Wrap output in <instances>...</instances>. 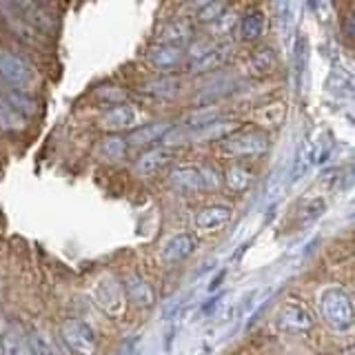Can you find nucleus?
I'll return each instance as SVG.
<instances>
[{
	"label": "nucleus",
	"mask_w": 355,
	"mask_h": 355,
	"mask_svg": "<svg viewBox=\"0 0 355 355\" xmlns=\"http://www.w3.org/2000/svg\"><path fill=\"white\" fill-rule=\"evenodd\" d=\"M320 309L322 315L333 329L344 331L353 324V302L351 295L342 286H331L320 295Z\"/></svg>",
	"instance_id": "f257e3e1"
},
{
	"label": "nucleus",
	"mask_w": 355,
	"mask_h": 355,
	"mask_svg": "<svg viewBox=\"0 0 355 355\" xmlns=\"http://www.w3.org/2000/svg\"><path fill=\"white\" fill-rule=\"evenodd\" d=\"M0 76L11 87L20 89L22 94H27L29 89L38 85V71L27 58H22L18 53L0 51Z\"/></svg>",
	"instance_id": "f03ea898"
},
{
	"label": "nucleus",
	"mask_w": 355,
	"mask_h": 355,
	"mask_svg": "<svg viewBox=\"0 0 355 355\" xmlns=\"http://www.w3.org/2000/svg\"><path fill=\"white\" fill-rule=\"evenodd\" d=\"M169 182L178 191H205V189H216L220 184V173L216 166L209 164L178 166L169 173Z\"/></svg>",
	"instance_id": "7ed1b4c3"
},
{
	"label": "nucleus",
	"mask_w": 355,
	"mask_h": 355,
	"mask_svg": "<svg viewBox=\"0 0 355 355\" xmlns=\"http://www.w3.org/2000/svg\"><path fill=\"white\" fill-rule=\"evenodd\" d=\"M229 58H231L229 44L198 42L191 47V53H189V71H193V73L216 71L220 67H225Z\"/></svg>",
	"instance_id": "20e7f679"
},
{
	"label": "nucleus",
	"mask_w": 355,
	"mask_h": 355,
	"mask_svg": "<svg viewBox=\"0 0 355 355\" xmlns=\"http://www.w3.org/2000/svg\"><path fill=\"white\" fill-rule=\"evenodd\" d=\"M269 149V136L264 131L249 129V131H236L225 138V151L238 158H255Z\"/></svg>",
	"instance_id": "39448f33"
},
{
	"label": "nucleus",
	"mask_w": 355,
	"mask_h": 355,
	"mask_svg": "<svg viewBox=\"0 0 355 355\" xmlns=\"http://www.w3.org/2000/svg\"><path fill=\"white\" fill-rule=\"evenodd\" d=\"M60 338L64 347L73 355H94L98 349V340L94 329L80 320H67L60 327Z\"/></svg>",
	"instance_id": "423d86ee"
},
{
	"label": "nucleus",
	"mask_w": 355,
	"mask_h": 355,
	"mask_svg": "<svg viewBox=\"0 0 355 355\" xmlns=\"http://www.w3.org/2000/svg\"><path fill=\"white\" fill-rule=\"evenodd\" d=\"M94 302L100 311H105L109 315H118L125 309V291H122V284L114 275H103L96 280Z\"/></svg>",
	"instance_id": "0eeeda50"
},
{
	"label": "nucleus",
	"mask_w": 355,
	"mask_h": 355,
	"mask_svg": "<svg viewBox=\"0 0 355 355\" xmlns=\"http://www.w3.org/2000/svg\"><path fill=\"white\" fill-rule=\"evenodd\" d=\"M277 324L286 333H304L313 329L315 320L306 304L297 302V300H288V302L282 304L280 313H277Z\"/></svg>",
	"instance_id": "6e6552de"
},
{
	"label": "nucleus",
	"mask_w": 355,
	"mask_h": 355,
	"mask_svg": "<svg viewBox=\"0 0 355 355\" xmlns=\"http://www.w3.org/2000/svg\"><path fill=\"white\" fill-rule=\"evenodd\" d=\"M198 249V238L196 233L191 231H180L171 236L169 240L164 242L162 247V260L166 264H175V262H182L187 258H191Z\"/></svg>",
	"instance_id": "1a4fd4ad"
},
{
	"label": "nucleus",
	"mask_w": 355,
	"mask_h": 355,
	"mask_svg": "<svg viewBox=\"0 0 355 355\" xmlns=\"http://www.w3.org/2000/svg\"><path fill=\"white\" fill-rule=\"evenodd\" d=\"M233 218V209L227 207V205H211V207H205L202 211H198L196 216V229L200 233H216V231H222Z\"/></svg>",
	"instance_id": "9d476101"
},
{
	"label": "nucleus",
	"mask_w": 355,
	"mask_h": 355,
	"mask_svg": "<svg viewBox=\"0 0 355 355\" xmlns=\"http://www.w3.org/2000/svg\"><path fill=\"white\" fill-rule=\"evenodd\" d=\"M122 291L129 297V302L136 306H153L155 304V291L149 280L142 273H129L122 282Z\"/></svg>",
	"instance_id": "9b49d317"
},
{
	"label": "nucleus",
	"mask_w": 355,
	"mask_h": 355,
	"mask_svg": "<svg viewBox=\"0 0 355 355\" xmlns=\"http://www.w3.org/2000/svg\"><path fill=\"white\" fill-rule=\"evenodd\" d=\"M173 129V125L169 120H160V122H149V125H142L138 129H133L127 140L129 144H133V147H149V144L158 142L160 138L169 136Z\"/></svg>",
	"instance_id": "f8f14e48"
},
{
	"label": "nucleus",
	"mask_w": 355,
	"mask_h": 355,
	"mask_svg": "<svg viewBox=\"0 0 355 355\" xmlns=\"http://www.w3.org/2000/svg\"><path fill=\"white\" fill-rule=\"evenodd\" d=\"M0 14H3L5 25L16 33V38H18V40L29 42V44L38 42V31L33 29V27L29 25V22L18 14L16 7H14V3H5V5H0Z\"/></svg>",
	"instance_id": "ddd939ff"
},
{
	"label": "nucleus",
	"mask_w": 355,
	"mask_h": 355,
	"mask_svg": "<svg viewBox=\"0 0 355 355\" xmlns=\"http://www.w3.org/2000/svg\"><path fill=\"white\" fill-rule=\"evenodd\" d=\"M133 107L127 103H118V105H111L103 116H100V127L105 131H122V129H129L133 125Z\"/></svg>",
	"instance_id": "4468645a"
},
{
	"label": "nucleus",
	"mask_w": 355,
	"mask_h": 355,
	"mask_svg": "<svg viewBox=\"0 0 355 355\" xmlns=\"http://www.w3.org/2000/svg\"><path fill=\"white\" fill-rule=\"evenodd\" d=\"M14 7H16L18 14L25 18L38 33L40 31H49L53 27V18H51V14L42 5H36V3H14Z\"/></svg>",
	"instance_id": "2eb2a0df"
},
{
	"label": "nucleus",
	"mask_w": 355,
	"mask_h": 355,
	"mask_svg": "<svg viewBox=\"0 0 355 355\" xmlns=\"http://www.w3.org/2000/svg\"><path fill=\"white\" fill-rule=\"evenodd\" d=\"M171 158H173V153L169 149H151L136 162V173L142 175V178L155 175L171 162Z\"/></svg>",
	"instance_id": "dca6fc26"
},
{
	"label": "nucleus",
	"mask_w": 355,
	"mask_h": 355,
	"mask_svg": "<svg viewBox=\"0 0 355 355\" xmlns=\"http://www.w3.org/2000/svg\"><path fill=\"white\" fill-rule=\"evenodd\" d=\"M180 78L175 76H162V78H155V80H149L147 85L142 87V92L151 96V98H158V100H169L175 98L178 92H180Z\"/></svg>",
	"instance_id": "f3484780"
},
{
	"label": "nucleus",
	"mask_w": 355,
	"mask_h": 355,
	"mask_svg": "<svg viewBox=\"0 0 355 355\" xmlns=\"http://www.w3.org/2000/svg\"><path fill=\"white\" fill-rule=\"evenodd\" d=\"M275 67H277V53L271 47H262L249 58L247 69L253 78H264V76L273 73Z\"/></svg>",
	"instance_id": "a211bd4d"
},
{
	"label": "nucleus",
	"mask_w": 355,
	"mask_h": 355,
	"mask_svg": "<svg viewBox=\"0 0 355 355\" xmlns=\"http://www.w3.org/2000/svg\"><path fill=\"white\" fill-rule=\"evenodd\" d=\"M27 342H29L31 355H62L55 338L51 336L49 331H44V329L33 331L31 336L27 338Z\"/></svg>",
	"instance_id": "6ab92c4d"
},
{
	"label": "nucleus",
	"mask_w": 355,
	"mask_h": 355,
	"mask_svg": "<svg viewBox=\"0 0 355 355\" xmlns=\"http://www.w3.org/2000/svg\"><path fill=\"white\" fill-rule=\"evenodd\" d=\"M149 60L153 67L158 69H173V67L182 60V49L180 47H171V44H158L149 51Z\"/></svg>",
	"instance_id": "aec40b11"
},
{
	"label": "nucleus",
	"mask_w": 355,
	"mask_h": 355,
	"mask_svg": "<svg viewBox=\"0 0 355 355\" xmlns=\"http://www.w3.org/2000/svg\"><path fill=\"white\" fill-rule=\"evenodd\" d=\"M189 38H191V25L182 18L164 25L160 31V40H164V44H171V47H180V44L187 42Z\"/></svg>",
	"instance_id": "412c9836"
},
{
	"label": "nucleus",
	"mask_w": 355,
	"mask_h": 355,
	"mask_svg": "<svg viewBox=\"0 0 355 355\" xmlns=\"http://www.w3.org/2000/svg\"><path fill=\"white\" fill-rule=\"evenodd\" d=\"M264 31V14L260 9H249L240 20V33L244 40H258Z\"/></svg>",
	"instance_id": "4be33fe9"
},
{
	"label": "nucleus",
	"mask_w": 355,
	"mask_h": 355,
	"mask_svg": "<svg viewBox=\"0 0 355 355\" xmlns=\"http://www.w3.org/2000/svg\"><path fill=\"white\" fill-rule=\"evenodd\" d=\"M0 347H3V355H31L27 336L20 329H9Z\"/></svg>",
	"instance_id": "5701e85b"
},
{
	"label": "nucleus",
	"mask_w": 355,
	"mask_h": 355,
	"mask_svg": "<svg viewBox=\"0 0 355 355\" xmlns=\"http://www.w3.org/2000/svg\"><path fill=\"white\" fill-rule=\"evenodd\" d=\"M0 129L5 131H20L22 129V118L9 105L7 96L0 92Z\"/></svg>",
	"instance_id": "b1692460"
},
{
	"label": "nucleus",
	"mask_w": 355,
	"mask_h": 355,
	"mask_svg": "<svg viewBox=\"0 0 355 355\" xmlns=\"http://www.w3.org/2000/svg\"><path fill=\"white\" fill-rule=\"evenodd\" d=\"M227 184H229V189L231 191H236V193H240V191H244L249 184H251V180H253V173L247 169V166H242V164H233L231 169L227 171Z\"/></svg>",
	"instance_id": "393cba45"
},
{
	"label": "nucleus",
	"mask_w": 355,
	"mask_h": 355,
	"mask_svg": "<svg viewBox=\"0 0 355 355\" xmlns=\"http://www.w3.org/2000/svg\"><path fill=\"white\" fill-rule=\"evenodd\" d=\"M258 120L262 125H269V127H277L280 122L284 120V105L282 103H271V105H264L258 111Z\"/></svg>",
	"instance_id": "a878e982"
},
{
	"label": "nucleus",
	"mask_w": 355,
	"mask_h": 355,
	"mask_svg": "<svg viewBox=\"0 0 355 355\" xmlns=\"http://www.w3.org/2000/svg\"><path fill=\"white\" fill-rule=\"evenodd\" d=\"M227 7L222 3H202L196 7V20L198 22H218L225 16Z\"/></svg>",
	"instance_id": "bb28decb"
},
{
	"label": "nucleus",
	"mask_w": 355,
	"mask_h": 355,
	"mask_svg": "<svg viewBox=\"0 0 355 355\" xmlns=\"http://www.w3.org/2000/svg\"><path fill=\"white\" fill-rule=\"evenodd\" d=\"M327 211V202L322 198H309L300 209V220L302 222H313Z\"/></svg>",
	"instance_id": "cd10ccee"
},
{
	"label": "nucleus",
	"mask_w": 355,
	"mask_h": 355,
	"mask_svg": "<svg viewBox=\"0 0 355 355\" xmlns=\"http://www.w3.org/2000/svg\"><path fill=\"white\" fill-rule=\"evenodd\" d=\"M125 149H127V142L122 138H118V136L107 138V140H103V144H100V151H103L109 160L122 158V155H125Z\"/></svg>",
	"instance_id": "c85d7f7f"
},
{
	"label": "nucleus",
	"mask_w": 355,
	"mask_h": 355,
	"mask_svg": "<svg viewBox=\"0 0 355 355\" xmlns=\"http://www.w3.org/2000/svg\"><path fill=\"white\" fill-rule=\"evenodd\" d=\"M0 355H3V347H0Z\"/></svg>",
	"instance_id": "c756f323"
}]
</instances>
